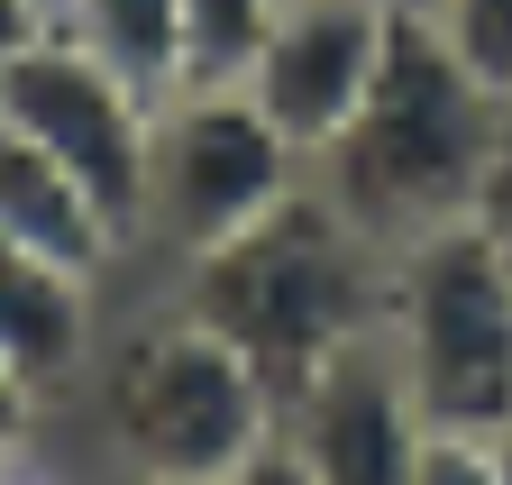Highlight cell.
<instances>
[{"label": "cell", "mask_w": 512, "mask_h": 485, "mask_svg": "<svg viewBox=\"0 0 512 485\" xmlns=\"http://www.w3.org/2000/svg\"><path fill=\"white\" fill-rule=\"evenodd\" d=\"M46 10H55V0H46Z\"/></svg>", "instance_id": "obj_18"}, {"label": "cell", "mask_w": 512, "mask_h": 485, "mask_svg": "<svg viewBox=\"0 0 512 485\" xmlns=\"http://www.w3.org/2000/svg\"><path fill=\"white\" fill-rule=\"evenodd\" d=\"M0 238L46 248L64 266H92V275H128V238L110 229V211L19 129V119H0Z\"/></svg>", "instance_id": "obj_10"}, {"label": "cell", "mask_w": 512, "mask_h": 485, "mask_svg": "<svg viewBox=\"0 0 512 485\" xmlns=\"http://www.w3.org/2000/svg\"><path fill=\"white\" fill-rule=\"evenodd\" d=\"M430 19H439L448 46H458V65L494 101H512V0H430Z\"/></svg>", "instance_id": "obj_13"}, {"label": "cell", "mask_w": 512, "mask_h": 485, "mask_svg": "<svg viewBox=\"0 0 512 485\" xmlns=\"http://www.w3.org/2000/svg\"><path fill=\"white\" fill-rule=\"evenodd\" d=\"M384 348L412 385L421 431L494 440L512 421V266L448 220L384 266Z\"/></svg>", "instance_id": "obj_4"}, {"label": "cell", "mask_w": 512, "mask_h": 485, "mask_svg": "<svg viewBox=\"0 0 512 485\" xmlns=\"http://www.w3.org/2000/svg\"><path fill=\"white\" fill-rule=\"evenodd\" d=\"M467 229H476L485 248L512 266V101H503V119H494V147H485V165H476V193H467Z\"/></svg>", "instance_id": "obj_15"}, {"label": "cell", "mask_w": 512, "mask_h": 485, "mask_svg": "<svg viewBox=\"0 0 512 485\" xmlns=\"http://www.w3.org/2000/svg\"><path fill=\"white\" fill-rule=\"evenodd\" d=\"M311 156L256 110L247 83H174L147 129V202H138V275H174L183 257L266 220Z\"/></svg>", "instance_id": "obj_5"}, {"label": "cell", "mask_w": 512, "mask_h": 485, "mask_svg": "<svg viewBox=\"0 0 512 485\" xmlns=\"http://www.w3.org/2000/svg\"><path fill=\"white\" fill-rule=\"evenodd\" d=\"M46 449H64V403L0 348V467H46Z\"/></svg>", "instance_id": "obj_14"}, {"label": "cell", "mask_w": 512, "mask_h": 485, "mask_svg": "<svg viewBox=\"0 0 512 485\" xmlns=\"http://www.w3.org/2000/svg\"><path fill=\"white\" fill-rule=\"evenodd\" d=\"M0 119H19V129L110 211V229L128 238V275H138V202H147L156 101L138 83H119L92 46H74L64 28H46L19 55H0Z\"/></svg>", "instance_id": "obj_6"}, {"label": "cell", "mask_w": 512, "mask_h": 485, "mask_svg": "<svg viewBox=\"0 0 512 485\" xmlns=\"http://www.w3.org/2000/svg\"><path fill=\"white\" fill-rule=\"evenodd\" d=\"M275 0H183V83H247Z\"/></svg>", "instance_id": "obj_12"}, {"label": "cell", "mask_w": 512, "mask_h": 485, "mask_svg": "<svg viewBox=\"0 0 512 485\" xmlns=\"http://www.w3.org/2000/svg\"><path fill=\"white\" fill-rule=\"evenodd\" d=\"M384 37H394V0H275V28L247 65V92L302 156H320L366 101Z\"/></svg>", "instance_id": "obj_8"}, {"label": "cell", "mask_w": 512, "mask_h": 485, "mask_svg": "<svg viewBox=\"0 0 512 485\" xmlns=\"http://www.w3.org/2000/svg\"><path fill=\"white\" fill-rule=\"evenodd\" d=\"M119 293L128 275H92V266H64L46 248H19L0 238V348L74 412V394L101 367V339L119 321Z\"/></svg>", "instance_id": "obj_9"}, {"label": "cell", "mask_w": 512, "mask_h": 485, "mask_svg": "<svg viewBox=\"0 0 512 485\" xmlns=\"http://www.w3.org/2000/svg\"><path fill=\"white\" fill-rule=\"evenodd\" d=\"M394 10H430V0H394Z\"/></svg>", "instance_id": "obj_17"}, {"label": "cell", "mask_w": 512, "mask_h": 485, "mask_svg": "<svg viewBox=\"0 0 512 485\" xmlns=\"http://www.w3.org/2000/svg\"><path fill=\"white\" fill-rule=\"evenodd\" d=\"M494 119H503V101L458 65V46L439 37V19L394 10L384 65H375L366 101L348 110V129L311 156V184L394 257L412 238L467 220L476 165L494 147Z\"/></svg>", "instance_id": "obj_3"}, {"label": "cell", "mask_w": 512, "mask_h": 485, "mask_svg": "<svg viewBox=\"0 0 512 485\" xmlns=\"http://www.w3.org/2000/svg\"><path fill=\"white\" fill-rule=\"evenodd\" d=\"M55 28L92 46L147 101H165L183 83V0H55Z\"/></svg>", "instance_id": "obj_11"}, {"label": "cell", "mask_w": 512, "mask_h": 485, "mask_svg": "<svg viewBox=\"0 0 512 485\" xmlns=\"http://www.w3.org/2000/svg\"><path fill=\"white\" fill-rule=\"evenodd\" d=\"M64 449L101 458L110 476L238 485V476L275 467V385L192 302L128 275V302L101 339V367L64 412Z\"/></svg>", "instance_id": "obj_1"}, {"label": "cell", "mask_w": 512, "mask_h": 485, "mask_svg": "<svg viewBox=\"0 0 512 485\" xmlns=\"http://www.w3.org/2000/svg\"><path fill=\"white\" fill-rule=\"evenodd\" d=\"M55 28V10H46V0H0V55H19L28 37H46Z\"/></svg>", "instance_id": "obj_16"}, {"label": "cell", "mask_w": 512, "mask_h": 485, "mask_svg": "<svg viewBox=\"0 0 512 485\" xmlns=\"http://www.w3.org/2000/svg\"><path fill=\"white\" fill-rule=\"evenodd\" d=\"M384 266L394 257L302 174L266 220H247L238 238L183 257L174 275H138V284H165L220 339H238L247 367L275 385V412H284V394L302 376H320L348 339L384 330Z\"/></svg>", "instance_id": "obj_2"}, {"label": "cell", "mask_w": 512, "mask_h": 485, "mask_svg": "<svg viewBox=\"0 0 512 485\" xmlns=\"http://www.w3.org/2000/svg\"><path fill=\"white\" fill-rule=\"evenodd\" d=\"M412 458H421V412L384 330L348 339L275 412V476L293 485H412Z\"/></svg>", "instance_id": "obj_7"}]
</instances>
